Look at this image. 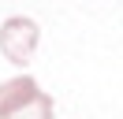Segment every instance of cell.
Listing matches in <instances>:
<instances>
[{
  "label": "cell",
  "instance_id": "7a4b0ae2",
  "mask_svg": "<svg viewBox=\"0 0 123 119\" xmlns=\"http://www.w3.org/2000/svg\"><path fill=\"white\" fill-rule=\"evenodd\" d=\"M0 48H4V56L11 60V63H30L34 48H37V22L34 19H23V15H15V19L4 22V30H0Z\"/></svg>",
  "mask_w": 123,
  "mask_h": 119
},
{
  "label": "cell",
  "instance_id": "6da1fadb",
  "mask_svg": "<svg viewBox=\"0 0 123 119\" xmlns=\"http://www.w3.org/2000/svg\"><path fill=\"white\" fill-rule=\"evenodd\" d=\"M0 119H52V97L30 74L0 86Z\"/></svg>",
  "mask_w": 123,
  "mask_h": 119
}]
</instances>
